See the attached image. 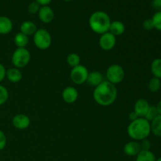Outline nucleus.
Listing matches in <instances>:
<instances>
[{
    "mask_svg": "<svg viewBox=\"0 0 161 161\" xmlns=\"http://www.w3.org/2000/svg\"><path fill=\"white\" fill-rule=\"evenodd\" d=\"M9 98V92L4 86L0 84V105H3L7 102Z\"/></svg>",
    "mask_w": 161,
    "mask_h": 161,
    "instance_id": "bb28decb",
    "label": "nucleus"
},
{
    "mask_svg": "<svg viewBox=\"0 0 161 161\" xmlns=\"http://www.w3.org/2000/svg\"><path fill=\"white\" fill-rule=\"evenodd\" d=\"M129 119H130V121H133V120H135V119H138V118H139L138 116V115L136 114V113H135V112H131V113H130V114H129Z\"/></svg>",
    "mask_w": 161,
    "mask_h": 161,
    "instance_id": "f704fd0d",
    "label": "nucleus"
},
{
    "mask_svg": "<svg viewBox=\"0 0 161 161\" xmlns=\"http://www.w3.org/2000/svg\"><path fill=\"white\" fill-rule=\"evenodd\" d=\"M68 64L71 66L72 68L76 67V66L80 64V58L77 53H69L66 58Z\"/></svg>",
    "mask_w": 161,
    "mask_h": 161,
    "instance_id": "b1692460",
    "label": "nucleus"
},
{
    "mask_svg": "<svg viewBox=\"0 0 161 161\" xmlns=\"http://www.w3.org/2000/svg\"><path fill=\"white\" fill-rule=\"evenodd\" d=\"M36 3H39L41 6H48L50 3H51L52 0H35Z\"/></svg>",
    "mask_w": 161,
    "mask_h": 161,
    "instance_id": "72a5a7b5",
    "label": "nucleus"
},
{
    "mask_svg": "<svg viewBox=\"0 0 161 161\" xmlns=\"http://www.w3.org/2000/svg\"><path fill=\"white\" fill-rule=\"evenodd\" d=\"M156 161H161V157H160V158H158V159H157Z\"/></svg>",
    "mask_w": 161,
    "mask_h": 161,
    "instance_id": "e433bc0d",
    "label": "nucleus"
},
{
    "mask_svg": "<svg viewBox=\"0 0 161 161\" xmlns=\"http://www.w3.org/2000/svg\"><path fill=\"white\" fill-rule=\"evenodd\" d=\"M6 146V136L3 130H0V151L3 150Z\"/></svg>",
    "mask_w": 161,
    "mask_h": 161,
    "instance_id": "7c9ffc66",
    "label": "nucleus"
},
{
    "mask_svg": "<svg viewBox=\"0 0 161 161\" xmlns=\"http://www.w3.org/2000/svg\"><path fill=\"white\" fill-rule=\"evenodd\" d=\"M88 74H89V72H88L87 69L84 65L80 64V65L76 66V67L72 68V70H71V80L75 84L81 85L86 82Z\"/></svg>",
    "mask_w": 161,
    "mask_h": 161,
    "instance_id": "0eeeda50",
    "label": "nucleus"
},
{
    "mask_svg": "<svg viewBox=\"0 0 161 161\" xmlns=\"http://www.w3.org/2000/svg\"><path fill=\"white\" fill-rule=\"evenodd\" d=\"M31 60V53L26 48H17L11 57L14 66L17 69H22L28 64Z\"/></svg>",
    "mask_w": 161,
    "mask_h": 161,
    "instance_id": "20e7f679",
    "label": "nucleus"
},
{
    "mask_svg": "<svg viewBox=\"0 0 161 161\" xmlns=\"http://www.w3.org/2000/svg\"><path fill=\"white\" fill-rule=\"evenodd\" d=\"M31 120L27 115L17 114L13 118L12 124L15 128L18 130H25L30 126Z\"/></svg>",
    "mask_w": 161,
    "mask_h": 161,
    "instance_id": "1a4fd4ad",
    "label": "nucleus"
},
{
    "mask_svg": "<svg viewBox=\"0 0 161 161\" xmlns=\"http://www.w3.org/2000/svg\"><path fill=\"white\" fill-rule=\"evenodd\" d=\"M156 108H157L158 115H161V100L157 104V105H156Z\"/></svg>",
    "mask_w": 161,
    "mask_h": 161,
    "instance_id": "c9c22d12",
    "label": "nucleus"
},
{
    "mask_svg": "<svg viewBox=\"0 0 161 161\" xmlns=\"http://www.w3.org/2000/svg\"><path fill=\"white\" fill-rule=\"evenodd\" d=\"M127 135L134 141H142L146 139L151 134L150 122L144 117H139L135 120L130 121L127 129Z\"/></svg>",
    "mask_w": 161,
    "mask_h": 161,
    "instance_id": "f03ea898",
    "label": "nucleus"
},
{
    "mask_svg": "<svg viewBox=\"0 0 161 161\" xmlns=\"http://www.w3.org/2000/svg\"><path fill=\"white\" fill-rule=\"evenodd\" d=\"M103 81V75H102V74L101 72H97V71H94V72H89L87 80H86V83L90 86H93V87H96V86H98Z\"/></svg>",
    "mask_w": 161,
    "mask_h": 161,
    "instance_id": "2eb2a0df",
    "label": "nucleus"
},
{
    "mask_svg": "<svg viewBox=\"0 0 161 161\" xmlns=\"http://www.w3.org/2000/svg\"><path fill=\"white\" fill-rule=\"evenodd\" d=\"M118 91L116 85L104 80L102 83L94 87L93 97L96 103L102 106H108L113 104L117 97Z\"/></svg>",
    "mask_w": 161,
    "mask_h": 161,
    "instance_id": "f257e3e1",
    "label": "nucleus"
},
{
    "mask_svg": "<svg viewBox=\"0 0 161 161\" xmlns=\"http://www.w3.org/2000/svg\"><path fill=\"white\" fill-rule=\"evenodd\" d=\"M142 27L146 31H151V30L154 29V25L153 23L152 19H146L143 21Z\"/></svg>",
    "mask_w": 161,
    "mask_h": 161,
    "instance_id": "c85d7f7f",
    "label": "nucleus"
},
{
    "mask_svg": "<svg viewBox=\"0 0 161 161\" xmlns=\"http://www.w3.org/2000/svg\"><path fill=\"white\" fill-rule=\"evenodd\" d=\"M149 102L145 98H139L135 102L134 105V112L138 115V117H144L149 109Z\"/></svg>",
    "mask_w": 161,
    "mask_h": 161,
    "instance_id": "9b49d317",
    "label": "nucleus"
},
{
    "mask_svg": "<svg viewBox=\"0 0 161 161\" xmlns=\"http://www.w3.org/2000/svg\"><path fill=\"white\" fill-rule=\"evenodd\" d=\"M78 91L73 86H67L62 91V98L64 102L72 104L78 98Z\"/></svg>",
    "mask_w": 161,
    "mask_h": 161,
    "instance_id": "f8f14e48",
    "label": "nucleus"
},
{
    "mask_svg": "<svg viewBox=\"0 0 161 161\" xmlns=\"http://www.w3.org/2000/svg\"><path fill=\"white\" fill-rule=\"evenodd\" d=\"M157 116H158V113H157V110L156 108V105H150L144 118L147 119L149 122H151Z\"/></svg>",
    "mask_w": 161,
    "mask_h": 161,
    "instance_id": "393cba45",
    "label": "nucleus"
},
{
    "mask_svg": "<svg viewBox=\"0 0 161 161\" xmlns=\"http://www.w3.org/2000/svg\"><path fill=\"white\" fill-rule=\"evenodd\" d=\"M14 42L17 48H26L27 45L29 42V38L28 36L23 34L20 31L17 34L15 35L14 39Z\"/></svg>",
    "mask_w": 161,
    "mask_h": 161,
    "instance_id": "aec40b11",
    "label": "nucleus"
},
{
    "mask_svg": "<svg viewBox=\"0 0 161 161\" xmlns=\"http://www.w3.org/2000/svg\"><path fill=\"white\" fill-rule=\"evenodd\" d=\"M151 19L153 23L154 28L161 31V11L156 12Z\"/></svg>",
    "mask_w": 161,
    "mask_h": 161,
    "instance_id": "a878e982",
    "label": "nucleus"
},
{
    "mask_svg": "<svg viewBox=\"0 0 161 161\" xmlns=\"http://www.w3.org/2000/svg\"><path fill=\"white\" fill-rule=\"evenodd\" d=\"M64 1H65V2H67V3H69V2H71V1H72V0H64Z\"/></svg>",
    "mask_w": 161,
    "mask_h": 161,
    "instance_id": "4c0bfd02",
    "label": "nucleus"
},
{
    "mask_svg": "<svg viewBox=\"0 0 161 161\" xmlns=\"http://www.w3.org/2000/svg\"><path fill=\"white\" fill-rule=\"evenodd\" d=\"M33 42L35 46L39 50H47L51 45V35L47 30L39 28L33 35Z\"/></svg>",
    "mask_w": 161,
    "mask_h": 161,
    "instance_id": "39448f33",
    "label": "nucleus"
},
{
    "mask_svg": "<svg viewBox=\"0 0 161 161\" xmlns=\"http://www.w3.org/2000/svg\"><path fill=\"white\" fill-rule=\"evenodd\" d=\"M161 87V80L160 79L153 77L148 83V89L152 93H156L160 91Z\"/></svg>",
    "mask_w": 161,
    "mask_h": 161,
    "instance_id": "5701e85b",
    "label": "nucleus"
},
{
    "mask_svg": "<svg viewBox=\"0 0 161 161\" xmlns=\"http://www.w3.org/2000/svg\"><path fill=\"white\" fill-rule=\"evenodd\" d=\"M107 81L113 84H119L125 77V72L124 68L118 64H111L106 70Z\"/></svg>",
    "mask_w": 161,
    "mask_h": 161,
    "instance_id": "423d86ee",
    "label": "nucleus"
},
{
    "mask_svg": "<svg viewBox=\"0 0 161 161\" xmlns=\"http://www.w3.org/2000/svg\"><path fill=\"white\" fill-rule=\"evenodd\" d=\"M13 29V22L6 16H0V35H6Z\"/></svg>",
    "mask_w": 161,
    "mask_h": 161,
    "instance_id": "f3484780",
    "label": "nucleus"
},
{
    "mask_svg": "<svg viewBox=\"0 0 161 161\" xmlns=\"http://www.w3.org/2000/svg\"><path fill=\"white\" fill-rule=\"evenodd\" d=\"M40 7H41L40 5H39L38 3H36V1H34L28 5V10L30 14H38V12H39Z\"/></svg>",
    "mask_w": 161,
    "mask_h": 161,
    "instance_id": "cd10ccee",
    "label": "nucleus"
},
{
    "mask_svg": "<svg viewBox=\"0 0 161 161\" xmlns=\"http://www.w3.org/2000/svg\"><path fill=\"white\" fill-rule=\"evenodd\" d=\"M157 158L151 150H141L136 156V161H156Z\"/></svg>",
    "mask_w": 161,
    "mask_h": 161,
    "instance_id": "412c9836",
    "label": "nucleus"
},
{
    "mask_svg": "<svg viewBox=\"0 0 161 161\" xmlns=\"http://www.w3.org/2000/svg\"><path fill=\"white\" fill-rule=\"evenodd\" d=\"M39 18L42 23H50L54 18V12L49 6H42L38 12Z\"/></svg>",
    "mask_w": 161,
    "mask_h": 161,
    "instance_id": "9d476101",
    "label": "nucleus"
},
{
    "mask_svg": "<svg viewBox=\"0 0 161 161\" xmlns=\"http://www.w3.org/2000/svg\"><path fill=\"white\" fill-rule=\"evenodd\" d=\"M108 31L110 33L116 36H121L124 33L125 31V25L120 20H114V21H112L111 24H110L109 29H108Z\"/></svg>",
    "mask_w": 161,
    "mask_h": 161,
    "instance_id": "dca6fc26",
    "label": "nucleus"
},
{
    "mask_svg": "<svg viewBox=\"0 0 161 161\" xmlns=\"http://www.w3.org/2000/svg\"><path fill=\"white\" fill-rule=\"evenodd\" d=\"M151 133L155 136L161 137V115L156 116L150 122Z\"/></svg>",
    "mask_w": 161,
    "mask_h": 161,
    "instance_id": "6ab92c4d",
    "label": "nucleus"
},
{
    "mask_svg": "<svg viewBox=\"0 0 161 161\" xmlns=\"http://www.w3.org/2000/svg\"><path fill=\"white\" fill-rule=\"evenodd\" d=\"M151 72L153 77L161 80V58H156L151 63Z\"/></svg>",
    "mask_w": 161,
    "mask_h": 161,
    "instance_id": "4be33fe9",
    "label": "nucleus"
},
{
    "mask_svg": "<svg viewBox=\"0 0 161 161\" xmlns=\"http://www.w3.org/2000/svg\"><path fill=\"white\" fill-rule=\"evenodd\" d=\"M111 19L105 11H95L89 18V25L91 29L96 34L102 35L108 31Z\"/></svg>",
    "mask_w": 161,
    "mask_h": 161,
    "instance_id": "7ed1b4c3",
    "label": "nucleus"
},
{
    "mask_svg": "<svg viewBox=\"0 0 161 161\" xmlns=\"http://www.w3.org/2000/svg\"><path fill=\"white\" fill-rule=\"evenodd\" d=\"M142 150L140 143L137 141L128 142L124 146V152L128 157H136Z\"/></svg>",
    "mask_w": 161,
    "mask_h": 161,
    "instance_id": "ddd939ff",
    "label": "nucleus"
},
{
    "mask_svg": "<svg viewBox=\"0 0 161 161\" xmlns=\"http://www.w3.org/2000/svg\"><path fill=\"white\" fill-rule=\"evenodd\" d=\"M6 68H5V66L3 65V64L0 63V83H1V82L4 80L5 77H6Z\"/></svg>",
    "mask_w": 161,
    "mask_h": 161,
    "instance_id": "473e14b6",
    "label": "nucleus"
},
{
    "mask_svg": "<svg viewBox=\"0 0 161 161\" xmlns=\"http://www.w3.org/2000/svg\"><path fill=\"white\" fill-rule=\"evenodd\" d=\"M116 43V37L113 36L109 31L101 35L99 38V46L101 48L105 51H109L113 50Z\"/></svg>",
    "mask_w": 161,
    "mask_h": 161,
    "instance_id": "6e6552de",
    "label": "nucleus"
},
{
    "mask_svg": "<svg viewBox=\"0 0 161 161\" xmlns=\"http://www.w3.org/2000/svg\"><path fill=\"white\" fill-rule=\"evenodd\" d=\"M151 6L153 9H155L156 12L161 11V0H153Z\"/></svg>",
    "mask_w": 161,
    "mask_h": 161,
    "instance_id": "2f4dec72",
    "label": "nucleus"
},
{
    "mask_svg": "<svg viewBox=\"0 0 161 161\" xmlns=\"http://www.w3.org/2000/svg\"><path fill=\"white\" fill-rule=\"evenodd\" d=\"M6 77L10 83H17L22 80L23 75H22V72L20 69L14 67L6 70Z\"/></svg>",
    "mask_w": 161,
    "mask_h": 161,
    "instance_id": "4468645a",
    "label": "nucleus"
},
{
    "mask_svg": "<svg viewBox=\"0 0 161 161\" xmlns=\"http://www.w3.org/2000/svg\"><path fill=\"white\" fill-rule=\"evenodd\" d=\"M20 29V32L26 35V36H33L38 30V28L34 22L30 21V20H26V21H24L23 23H21Z\"/></svg>",
    "mask_w": 161,
    "mask_h": 161,
    "instance_id": "a211bd4d",
    "label": "nucleus"
},
{
    "mask_svg": "<svg viewBox=\"0 0 161 161\" xmlns=\"http://www.w3.org/2000/svg\"><path fill=\"white\" fill-rule=\"evenodd\" d=\"M140 142H141L139 143L140 146H141L142 150H150L152 145H151V142L149 140L146 138V139H143Z\"/></svg>",
    "mask_w": 161,
    "mask_h": 161,
    "instance_id": "c756f323",
    "label": "nucleus"
}]
</instances>
